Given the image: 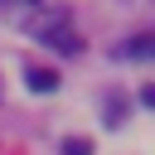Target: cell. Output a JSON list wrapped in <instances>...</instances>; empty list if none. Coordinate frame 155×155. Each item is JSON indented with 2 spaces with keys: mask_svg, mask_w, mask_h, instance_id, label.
Returning a JSON list of instances; mask_svg holds the SVG:
<instances>
[{
  "mask_svg": "<svg viewBox=\"0 0 155 155\" xmlns=\"http://www.w3.org/2000/svg\"><path fill=\"white\" fill-rule=\"evenodd\" d=\"M131 58H150V34H136L131 39Z\"/></svg>",
  "mask_w": 155,
  "mask_h": 155,
  "instance_id": "cell-4",
  "label": "cell"
},
{
  "mask_svg": "<svg viewBox=\"0 0 155 155\" xmlns=\"http://www.w3.org/2000/svg\"><path fill=\"white\" fill-rule=\"evenodd\" d=\"M34 34H39V39H44V44H48L53 53H68V58H73V53H82V39H78V34H73V29L63 24V15L44 19V24L34 29Z\"/></svg>",
  "mask_w": 155,
  "mask_h": 155,
  "instance_id": "cell-1",
  "label": "cell"
},
{
  "mask_svg": "<svg viewBox=\"0 0 155 155\" xmlns=\"http://www.w3.org/2000/svg\"><path fill=\"white\" fill-rule=\"evenodd\" d=\"M24 82H29V92H53V87H58V73H53V68H29Z\"/></svg>",
  "mask_w": 155,
  "mask_h": 155,
  "instance_id": "cell-2",
  "label": "cell"
},
{
  "mask_svg": "<svg viewBox=\"0 0 155 155\" xmlns=\"http://www.w3.org/2000/svg\"><path fill=\"white\" fill-rule=\"evenodd\" d=\"M63 155H92V140L87 136H68L63 140Z\"/></svg>",
  "mask_w": 155,
  "mask_h": 155,
  "instance_id": "cell-3",
  "label": "cell"
}]
</instances>
